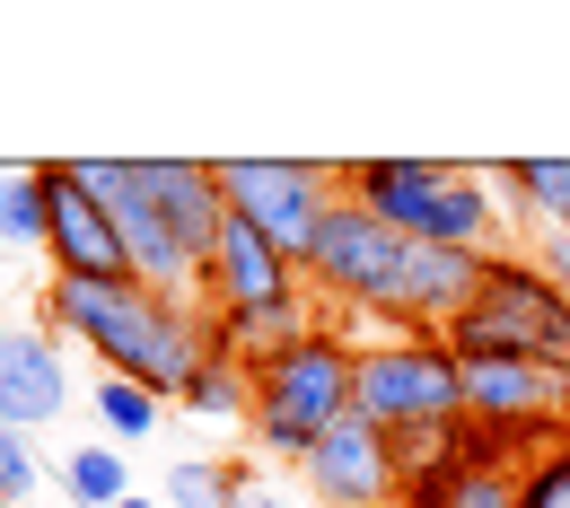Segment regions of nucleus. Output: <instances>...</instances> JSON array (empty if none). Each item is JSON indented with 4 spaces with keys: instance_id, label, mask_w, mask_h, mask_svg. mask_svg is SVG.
Returning <instances> with one entry per match:
<instances>
[{
    "instance_id": "nucleus-16",
    "label": "nucleus",
    "mask_w": 570,
    "mask_h": 508,
    "mask_svg": "<svg viewBox=\"0 0 570 508\" xmlns=\"http://www.w3.org/2000/svg\"><path fill=\"white\" fill-rule=\"evenodd\" d=\"M176 412H194V421H255V368L212 351V360L194 368V386L176 395Z\"/></svg>"
},
{
    "instance_id": "nucleus-22",
    "label": "nucleus",
    "mask_w": 570,
    "mask_h": 508,
    "mask_svg": "<svg viewBox=\"0 0 570 508\" xmlns=\"http://www.w3.org/2000/svg\"><path fill=\"white\" fill-rule=\"evenodd\" d=\"M518 508H570V438L518 465Z\"/></svg>"
},
{
    "instance_id": "nucleus-9",
    "label": "nucleus",
    "mask_w": 570,
    "mask_h": 508,
    "mask_svg": "<svg viewBox=\"0 0 570 508\" xmlns=\"http://www.w3.org/2000/svg\"><path fill=\"white\" fill-rule=\"evenodd\" d=\"M465 412L544 456L553 438H570V377L544 360H465Z\"/></svg>"
},
{
    "instance_id": "nucleus-12",
    "label": "nucleus",
    "mask_w": 570,
    "mask_h": 508,
    "mask_svg": "<svg viewBox=\"0 0 570 508\" xmlns=\"http://www.w3.org/2000/svg\"><path fill=\"white\" fill-rule=\"evenodd\" d=\"M71 412V351L53 325H0V421L45 430Z\"/></svg>"
},
{
    "instance_id": "nucleus-21",
    "label": "nucleus",
    "mask_w": 570,
    "mask_h": 508,
    "mask_svg": "<svg viewBox=\"0 0 570 508\" xmlns=\"http://www.w3.org/2000/svg\"><path fill=\"white\" fill-rule=\"evenodd\" d=\"M45 491V456H36V430H9L0 421V508H27Z\"/></svg>"
},
{
    "instance_id": "nucleus-26",
    "label": "nucleus",
    "mask_w": 570,
    "mask_h": 508,
    "mask_svg": "<svg viewBox=\"0 0 570 508\" xmlns=\"http://www.w3.org/2000/svg\"><path fill=\"white\" fill-rule=\"evenodd\" d=\"M0 176H9V167H0Z\"/></svg>"
},
{
    "instance_id": "nucleus-7",
    "label": "nucleus",
    "mask_w": 570,
    "mask_h": 508,
    "mask_svg": "<svg viewBox=\"0 0 570 508\" xmlns=\"http://www.w3.org/2000/svg\"><path fill=\"white\" fill-rule=\"evenodd\" d=\"M219 193L246 228H264L289 263H307L325 211L343 202V167L334 158H219Z\"/></svg>"
},
{
    "instance_id": "nucleus-8",
    "label": "nucleus",
    "mask_w": 570,
    "mask_h": 508,
    "mask_svg": "<svg viewBox=\"0 0 570 508\" xmlns=\"http://www.w3.org/2000/svg\"><path fill=\"white\" fill-rule=\"evenodd\" d=\"M71 176L106 202V219H115V237H124V255H132V281H149V290H176V298H203L194 281V255L176 246V228H167V211H158V193H149L141 158H71Z\"/></svg>"
},
{
    "instance_id": "nucleus-1",
    "label": "nucleus",
    "mask_w": 570,
    "mask_h": 508,
    "mask_svg": "<svg viewBox=\"0 0 570 508\" xmlns=\"http://www.w3.org/2000/svg\"><path fill=\"white\" fill-rule=\"evenodd\" d=\"M45 325L97 351V377H132L149 395H185L212 360V307L149 281H45Z\"/></svg>"
},
{
    "instance_id": "nucleus-11",
    "label": "nucleus",
    "mask_w": 570,
    "mask_h": 508,
    "mask_svg": "<svg viewBox=\"0 0 570 508\" xmlns=\"http://www.w3.org/2000/svg\"><path fill=\"white\" fill-rule=\"evenodd\" d=\"M307 491L325 508H404V465H395V438L377 421H334V430L307 447Z\"/></svg>"
},
{
    "instance_id": "nucleus-5",
    "label": "nucleus",
    "mask_w": 570,
    "mask_h": 508,
    "mask_svg": "<svg viewBox=\"0 0 570 508\" xmlns=\"http://www.w3.org/2000/svg\"><path fill=\"white\" fill-rule=\"evenodd\" d=\"M307 290L334 298L352 325H386V333H404V272H413V237H395L386 219L368 211V202H334L325 228H316V246H307Z\"/></svg>"
},
{
    "instance_id": "nucleus-15",
    "label": "nucleus",
    "mask_w": 570,
    "mask_h": 508,
    "mask_svg": "<svg viewBox=\"0 0 570 508\" xmlns=\"http://www.w3.org/2000/svg\"><path fill=\"white\" fill-rule=\"evenodd\" d=\"M492 202H500V219H518L535 237H562L570 228V158H500Z\"/></svg>"
},
{
    "instance_id": "nucleus-3",
    "label": "nucleus",
    "mask_w": 570,
    "mask_h": 508,
    "mask_svg": "<svg viewBox=\"0 0 570 508\" xmlns=\"http://www.w3.org/2000/svg\"><path fill=\"white\" fill-rule=\"evenodd\" d=\"M360 412V342L343 325H316L307 342H289L282 360L255 368V456H273V465H307V447L334 430V421H352Z\"/></svg>"
},
{
    "instance_id": "nucleus-25",
    "label": "nucleus",
    "mask_w": 570,
    "mask_h": 508,
    "mask_svg": "<svg viewBox=\"0 0 570 508\" xmlns=\"http://www.w3.org/2000/svg\"><path fill=\"white\" fill-rule=\"evenodd\" d=\"M124 508H167V500H141V491H132V500H124Z\"/></svg>"
},
{
    "instance_id": "nucleus-10",
    "label": "nucleus",
    "mask_w": 570,
    "mask_h": 508,
    "mask_svg": "<svg viewBox=\"0 0 570 508\" xmlns=\"http://www.w3.org/2000/svg\"><path fill=\"white\" fill-rule=\"evenodd\" d=\"M36 167H45V202H53V219H45L53 281H132V255H124L106 202L71 176V158H36Z\"/></svg>"
},
{
    "instance_id": "nucleus-18",
    "label": "nucleus",
    "mask_w": 570,
    "mask_h": 508,
    "mask_svg": "<svg viewBox=\"0 0 570 508\" xmlns=\"http://www.w3.org/2000/svg\"><path fill=\"white\" fill-rule=\"evenodd\" d=\"M62 491L71 508H124L132 500V465H124V447H106V438H88L62 456Z\"/></svg>"
},
{
    "instance_id": "nucleus-2",
    "label": "nucleus",
    "mask_w": 570,
    "mask_h": 508,
    "mask_svg": "<svg viewBox=\"0 0 570 508\" xmlns=\"http://www.w3.org/2000/svg\"><path fill=\"white\" fill-rule=\"evenodd\" d=\"M343 193L368 202L395 237L413 246H465V255H500L509 219L492 202V176L474 167H448V158H352L343 167Z\"/></svg>"
},
{
    "instance_id": "nucleus-6",
    "label": "nucleus",
    "mask_w": 570,
    "mask_h": 508,
    "mask_svg": "<svg viewBox=\"0 0 570 508\" xmlns=\"http://www.w3.org/2000/svg\"><path fill=\"white\" fill-rule=\"evenodd\" d=\"M360 421L386 438H439L465 421V360L448 351V333H395V342H360Z\"/></svg>"
},
{
    "instance_id": "nucleus-20",
    "label": "nucleus",
    "mask_w": 570,
    "mask_h": 508,
    "mask_svg": "<svg viewBox=\"0 0 570 508\" xmlns=\"http://www.w3.org/2000/svg\"><path fill=\"white\" fill-rule=\"evenodd\" d=\"M45 219H53L45 167H9V176H0V246H36V255H45Z\"/></svg>"
},
{
    "instance_id": "nucleus-14",
    "label": "nucleus",
    "mask_w": 570,
    "mask_h": 508,
    "mask_svg": "<svg viewBox=\"0 0 570 508\" xmlns=\"http://www.w3.org/2000/svg\"><path fill=\"white\" fill-rule=\"evenodd\" d=\"M149 193H158V211H167V228H176V246L194 255V272L212 263L219 228H228V193H219V158H141ZM203 290V281H194Z\"/></svg>"
},
{
    "instance_id": "nucleus-4",
    "label": "nucleus",
    "mask_w": 570,
    "mask_h": 508,
    "mask_svg": "<svg viewBox=\"0 0 570 508\" xmlns=\"http://www.w3.org/2000/svg\"><path fill=\"white\" fill-rule=\"evenodd\" d=\"M448 351L456 360H544V368L570 377V298H562V281L535 255L500 246L492 272H483V298L448 325Z\"/></svg>"
},
{
    "instance_id": "nucleus-17",
    "label": "nucleus",
    "mask_w": 570,
    "mask_h": 508,
    "mask_svg": "<svg viewBox=\"0 0 570 508\" xmlns=\"http://www.w3.org/2000/svg\"><path fill=\"white\" fill-rule=\"evenodd\" d=\"M158 421H167V395H149L132 377H97V438L106 447H141V438H158Z\"/></svg>"
},
{
    "instance_id": "nucleus-23",
    "label": "nucleus",
    "mask_w": 570,
    "mask_h": 508,
    "mask_svg": "<svg viewBox=\"0 0 570 508\" xmlns=\"http://www.w3.org/2000/svg\"><path fill=\"white\" fill-rule=\"evenodd\" d=\"M535 263H544V272L562 281V298H570V228H562V237H544V246H535Z\"/></svg>"
},
{
    "instance_id": "nucleus-24",
    "label": "nucleus",
    "mask_w": 570,
    "mask_h": 508,
    "mask_svg": "<svg viewBox=\"0 0 570 508\" xmlns=\"http://www.w3.org/2000/svg\"><path fill=\"white\" fill-rule=\"evenodd\" d=\"M237 508H289V500L273 491V482H246V500H237Z\"/></svg>"
},
{
    "instance_id": "nucleus-19",
    "label": "nucleus",
    "mask_w": 570,
    "mask_h": 508,
    "mask_svg": "<svg viewBox=\"0 0 570 508\" xmlns=\"http://www.w3.org/2000/svg\"><path fill=\"white\" fill-rule=\"evenodd\" d=\"M246 465H219V456H176L167 465V508H237L246 500Z\"/></svg>"
},
{
    "instance_id": "nucleus-13",
    "label": "nucleus",
    "mask_w": 570,
    "mask_h": 508,
    "mask_svg": "<svg viewBox=\"0 0 570 508\" xmlns=\"http://www.w3.org/2000/svg\"><path fill=\"white\" fill-rule=\"evenodd\" d=\"M298 290H307V272L289 263L264 228H246V219L228 211L212 263H203V307H212V316H237V307H273V298H298Z\"/></svg>"
}]
</instances>
